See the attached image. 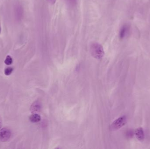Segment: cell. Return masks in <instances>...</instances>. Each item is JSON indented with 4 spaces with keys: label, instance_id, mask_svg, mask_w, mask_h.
<instances>
[{
    "label": "cell",
    "instance_id": "7a4b0ae2",
    "mask_svg": "<svg viewBox=\"0 0 150 149\" xmlns=\"http://www.w3.org/2000/svg\"><path fill=\"white\" fill-rule=\"evenodd\" d=\"M127 122V117L125 116H121L114 121L110 126V129L111 131L117 130L124 126Z\"/></svg>",
    "mask_w": 150,
    "mask_h": 149
},
{
    "label": "cell",
    "instance_id": "3957f363",
    "mask_svg": "<svg viewBox=\"0 0 150 149\" xmlns=\"http://www.w3.org/2000/svg\"><path fill=\"white\" fill-rule=\"evenodd\" d=\"M11 136V132L9 129L3 128L0 130V141L5 142L9 139Z\"/></svg>",
    "mask_w": 150,
    "mask_h": 149
},
{
    "label": "cell",
    "instance_id": "4fadbf2b",
    "mask_svg": "<svg viewBox=\"0 0 150 149\" xmlns=\"http://www.w3.org/2000/svg\"><path fill=\"white\" fill-rule=\"evenodd\" d=\"M1 27H0V33H1Z\"/></svg>",
    "mask_w": 150,
    "mask_h": 149
},
{
    "label": "cell",
    "instance_id": "52a82bcc",
    "mask_svg": "<svg viewBox=\"0 0 150 149\" xmlns=\"http://www.w3.org/2000/svg\"><path fill=\"white\" fill-rule=\"evenodd\" d=\"M40 104L38 102H35L32 104V106L31 107V110L32 112H35V111H38L40 109Z\"/></svg>",
    "mask_w": 150,
    "mask_h": 149
},
{
    "label": "cell",
    "instance_id": "6da1fadb",
    "mask_svg": "<svg viewBox=\"0 0 150 149\" xmlns=\"http://www.w3.org/2000/svg\"><path fill=\"white\" fill-rule=\"evenodd\" d=\"M92 56L97 59H101L104 55V50L102 45L97 43H92L90 47Z\"/></svg>",
    "mask_w": 150,
    "mask_h": 149
},
{
    "label": "cell",
    "instance_id": "7c38bea8",
    "mask_svg": "<svg viewBox=\"0 0 150 149\" xmlns=\"http://www.w3.org/2000/svg\"><path fill=\"white\" fill-rule=\"evenodd\" d=\"M2 126V122H1V120L0 119V128Z\"/></svg>",
    "mask_w": 150,
    "mask_h": 149
},
{
    "label": "cell",
    "instance_id": "8fae6325",
    "mask_svg": "<svg viewBox=\"0 0 150 149\" xmlns=\"http://www.w3.org/2000/svg\"><path fill=\"white\" fill-rule=\"evenodd\" d=\"M47 1L49 3L51 4H54L55 3L56 0H47Z\"/></svg>",
    "mask_w": 150,
    "mask_h": 149
},
{
    "label": "cell",
    "instance_id": "5b68a950",
    "mask_svg": "<svg viewBox=\"0 0 150 149\" xmlns=\"http://www.w3.org/2000/svg\"><path fill=\"white\" fill-rule=\"evenodd\" d=\"M30 120L32 123H38L41 120V117L40 115L37 114H34L31 115L30 117Z\"/></svg>",
    "mask_w": 150,
    "mask_h": 149
},
{
    "label": "cell",
    "instance_id": "8992f818",
    "mask_svg": "<svg viewBox=\"0 0 150 149\" xmlns=\"http://www.w3.org/2000/svg\"><path fill=\"white\" fill-rule=\"evenodd\" d=\"M129 28L127 26H124L122 29H121L119 33V36L120 38H123L124 37L127 35V33L128 31Z\"/></svg>",
    "mask_w": 150,
    "mask_h": 149
},
{
    "label": "cell",
    "instance_id": "9c48e42d",
    "mask_svg": "<svg viewBox=\"0 0 150 149\" xmlns=\"http://www.w3.org/2000/svg\"><path fill=\"white\" fill-rule=\"evenodd\" d=\"M13 70V69L12 67H8L6 68L5 70V73L6 75L8 76L12 73Z\"/></svg>",
    "mask_w": 150,
    "mask_h": 149
},
{
    "label": "cell",
    "instance_id": "277c9868",
    "mask_svg": "<svg viewBox=\"0 0 150 149\" xmlns=\"http://www.w3.org/2000/svg\"><path fill=\"white\" fill-rule=\"evenodd\" d=\"M135 135L136 137L140 141H143L144 138V134L143 129L138 128L135 130Z\"/></svg>",
    "mask_w": 150,
    "mask_h": 149
},
{
    "label": "cell",
    "instance_id": "ba28073f",
    "mask_svg": "<svg viewBox=\"0 0 150 149\" xmlns=\"http://www.w3.org/2000/svg\"><path fill=\"white\" fill-rule=\"evenodd\" d=\"M5 63L6 65H9L12 63V59L10 56H8L5 59Z\"/></svg>",
    "mask_w": 150,
    "mask_h": 149
},
{
    "label": "cell",
    "instance_id": "30bf717a",
    "mask_svg": "<svg viewBox=\"0 0 150 149\" xmlns=\"http://www.w3.org/2000/svg\"><path fill=\"white\" fill-rule=\"evenodd\" d=\"M68 3L70 4L71 5H75L77 3V0H67Z\"/></svg>",
    "mask_w": 150,
    "mask_h": 149
}]
</instances>
